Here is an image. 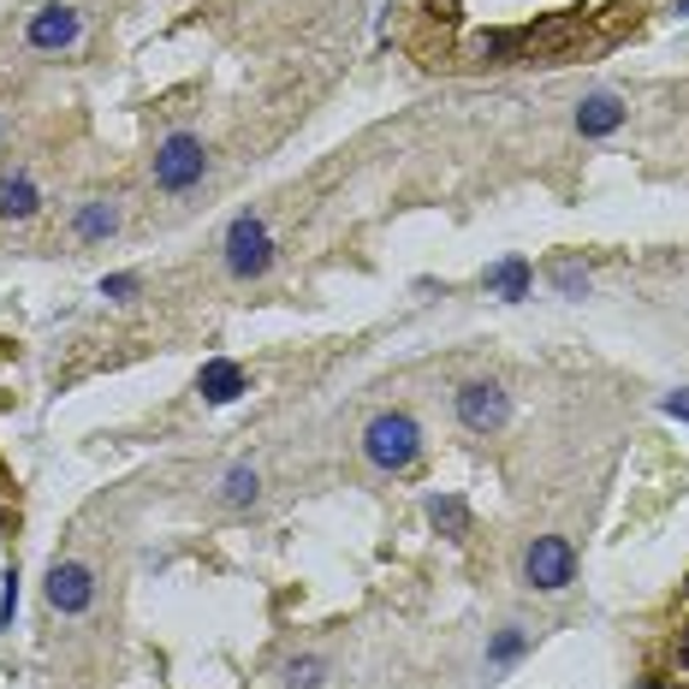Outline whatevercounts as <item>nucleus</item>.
I'll list each match as a JSON object with an SVG mask.
<instances>
[{
	"instance_id": "nucleus-1",
	"label": "nucleus",
	"mask_w": 689,
	"mask_h": 689,
	"mask_svg": "<svg viewBox=\"0 0 689 689\" xmlns=\"http://www.w3.org/2000/svg\"><path fill=\"white\" fill-rule=\"evenodd\" d=\"M363 452H369L375 470L399 476V470H410V463H417V452H422V428L410 422L405 410H381V417L363 428Z\"/></svg>"
},
{
	"instance_id": "nucleus-2",
	"label": "nucleus",
	"mask_w": 689,
	"mask_h": 689,
	"mask_svg": "<svg viewBox=\"0 0 689 689\" xmlns=\"http://www.w3.org/2000/svg\"><path fill=\"white\" fill-rule=\"evenodd\" d=\"M202 172H209V149H202V137L197 131H172L161 149H154V184L161 191H197L202 184Z\"/></svg>"
},
{
	"instance_id": "nucleus-3",
	"label": "nucleus",
	"mask_w": 689,
	"mask_h": 689,
	"mask_svg": "<svg viewBox=\"0 0 689 689\" xmlns=\"http://www.w3.org/2000/svg\"><path fill=\"white\" fill-rule=\"evenodd\" d=\"M273 268V238L262 214H238L227 227V273L232 280H256V273Z\"/></svg>"
},
{
	"instance_id": "nucleus-4",
	"label": "nucleus",
	"mask_w": 689,
	"mask_h": 689,
	"mask_svg": "<svg viewBox=\"0 0 689 689\" xmlns=\"http://www.w3.org/2000/svg\"><path fill=\"white\" fill-rule=\"evenodd\" d=\"M571 577H577V547L571 541H565V536H536V541H529V553H523V582H529V589L559 595Z\"/></svg>"
},
{
	"instance_id": "nucleus-5",
	"label": "nucleus",
	"mask_w": 689,
	"mask_h": 689,
	"mask_svg": "<svg viewBox=\"0 0 689 689\" xmlns=\"http://www.w3.org/2000/svg\"><path fill=\"white\" fill-rule=\"evenodd\" d=\"M458 422L470 428V435H499V428L511 422V399L499 381H463L458 387Z\"/></svg>"
},
{
	"instance_id": "nucleus-6",
	"label": "nucleus",
	"mask_w": 689,
	"mask_h": 689,
	"mask_svg": "<svg viewBox=\"0 0 689 689\" xmlns=\"http://www.w3.org/2000/svg\"><path fill=\"white\" fill-rule=\"evenodd\" d=\"M48 607H54L60 618H83L96 607V571L78 559H60L54 571H48Z\"/></svg>"
},
{
	"instance_id": "nucleus-7",
	"label": "nucleus",
	"mask_w": 689,
	"mask_h": 689,
	"mask_svg": "<svg viewBox=\"0 0 689 689\" xmlns=\"http://www.w3.org/2000/svg\"><path fill=\"white\" fill-rule=\"evenodd\" d=\"M78 30H83V12L66 7V0H54V7H37V12H30L24 42L37 48V54H60V48L78 42Z\"/></svg>"
},
{
	"instance_id": "nucleus-8",
	"label": "nucleus",
	"mask_w": 689,
	"mask_h": 689,
	"mask_svg": "<svg viewBox=\"0 0 689 689\" xmlns=\"http://www.w3.org/2000/svg\"><path fill=\"white\" fill-rule=\"evenodd\" d=\"M625 101H618L612 90H600V96H582V108H577V131L582 137H612L618 126H625Z\"/></svg>"
},
{
	"instance_id": "nucleus-9",
	"label": "nucleus",
	"mask_w": 689,
	"mask_h": 689,
	"mask_svg": "<svg viewBox=\"0 0 689 689\" xmlns=\"http://www.w3.org/2000/svg\"><path fill=\"white\" fill-rule=\"evenodd\" d=\"M244 387H250V381H244V369H238L232 357H214V363H202V375H197V392H202L209 405H232Z\"/></svg>"
},
{
	"instance_id": "nucleus-10",
	"label": "nucleus",
	"mask_w": 689,
	"mask_h": 689,
	"mask_svg": "<svg viewBox=\"0 0 689 689\" xmlns=\"http://www.w3.org/2000/svg\"><path fill=\"white\" fill-rule=\"evenodd\" d=\"M42 209V191L30 184V172H0V220H30Z\"/></svg>"
},
{
	"instance_id": "nucleus-11",
	"label": "nucleus",
	"mask_w": 689,
	"mask_h": 689,
	"mask_svg": "<svg viewBox=\"0 0 689 689\" xmlns=\"http://www.w3.org/2000/svg\"><path fill=\"white\" fill-rule=\"evenodd\" d=\"M529 286H536V268H529L523 256H506V262L488 268V291H493V298H506V303H523Z\"/></svg>"
},
{
	"instance_id": "nucleus-12",
	"label": "nucleus",
	"mask_w": 689,
	"mask_h": 689,
	"mask_svg": "<svg viewBox=\"0 0 689 689\" xmlns=\"http://www.w3.org/2000/svg\"><path fill=\"white\" fill-rule=\"evenodd\" d=\"M72 232L83 238V244H101V238H113V232H119V209H113V197L83 202L78 220H72Z\"/></svg>"
},
{
	"instance_id": "nucleus-13",
	"label": "nucleus",
	"mask_w": 689,
	"mask_h": 689,
	"mask_svg": "<svg viewBox=\"0 0 689 689\" xmlns=\"http://www.w3.org/2000/svg\"><path fill=\"white\" fill-rule=\"evenodd\" d=\"M428 523H435L440 536L463 541V536H470V506H463L458 493H435V499H428Z\"/></svg>"
},
{
	"instance_id": "nucleus-14",
	"label": "nucleus",
	"mask_w": 689,
	"mask_h": 689,
	"mask_svg": "<svg viewBox=\"0 0 689 689\" xmlns=\"http://www.w3.org/2000/svg\"><path fill=\"white\" fill-rule=\"evenodd\" d=\"M220 499H227V506H256V499H262V476H256L250 463H232L227 481H220Z\"/></svg>"
},
{
	"instance_id": "nucleus-15",
	"label": "nucleus",
	"mask_w": 689,
	"mask_h": 689,
	"mask_svg": "<svg viewBox=\"0 0 689 689\" xmlns=\"http://www.w3.org/2000/svg\"><path fill=\"white\" fill-rule=\"evenodd\" d=\"M553 286L565 291V298H582V291H589V268H582L577 256H559V262H553Z\"/></svg>"
},
{
	"instance_id": "nucleus-16",
	"label": "nucleus",
	"mask_w": 689,
	"mask_h": 689,
	"mask_svg": "<svg viewBox=\"0 0 689 689\" xmlns=\"http://www.w3.org/2000/svg\"><path fill=\"white\" fill-rule=\"evenodd\" d=\"M523 648H529V636H523V630H499L493 642H488V660H493V666H511Z\"/></svg>"
},
{
	"instance_id": "nucleus-17",
	"label": "nucleus",
	"mask_w": 689,
	"mask_h": 689,
	"mask_svg": "<svg viewBox=\"0 0 689 689\" xmlns=\"http://www.w3.org/2000/svg\"><path fill=\"white\" fill-rule=\"evenodd\" d=\"M286 689H321V660H291L286 666Z\"/></svg>"
},
{
	"instance_id": "nucleus-18",
	"label": "nucleus",
	"mask_w": 689,
	"mask_h": 689,
	"mask_svg": "<svg viewBox=\"0 0 689 689\" xmlns=\"http://www.w3.org/2000/svg\"><path fill=\"white\" fill-rule=\"evenodd\" d=\"M7 589H0V630H12V612H19V571L0 577Z\"/></svg>"
},
{
	"instance_id": "nucleus-19",
	"label": "nucleus",
	"mask_w": 689,
	"mask_h": 689,
	"mask_svg": "<svg viewBox=\"0 0 689 689\" xmlns=\"http://www.w3.org/2000/svg\"><path fill=\"white\" fill-rule=\"evenodd\" d=\"M137 273H108V280H101V298H137Z\"/></svg>"
},
{
	"instance_id": "nucleus-20",
	"label": "nucleus",
	"mask_w": 689,
	"mask_h": 689,
	"mask_svg": "<svg viewBox=\"0 0 689 689\" xmlns=\"http://www.w3.org/2000/svg\"><path fill=\"white\" fill-rule=\"evenodd\" d=\"M666 417H678V422H689V392H666Z\"/></svg>"
},
{
	"instance_id": "nucleus-21",
	"label": "nucleus",
	"mask_w": 689,
	"mask_h": 689,
	"mask_svg": "<svg viewBox=\"0 0 689 689\" xmlns=\"http://www.w3.org/2000/svg\"><path fill=\"white\" fill-rule=\"evenodd\" d=\"M678 666H689V630L678 636Z\"/></svg>"
},
{
	"instance_id": "nucleus-22",
	"label": "nucleus",
	"mask_w": 689,
	"mask_h": 689,
	"mask_svg": "<svg viewBox=\"0 0 689 689\" xmlns=\"http://www.w3.org/2000/svg\"><path fill=\"white\" fill-rule=\"evenodd\" d=\"M636 689H666V683H660V678H642V683H636Z\"/></svg>"
},
{
	"instance_id": "nucleus-23",
	"label": "nucleus",
	"mask_w": 689,
	"mask_h": 689,
	"mask_svg": "<svg viewBox=\"0 0 689 689\" xmlns=\"http://www.w3.org/2000/svg\"><path fill=\"white\" fill-rule=\"evenodd\" d=\"M678 12H689V0H683V7H678Z\"/></svg>"
}]
</instances>
